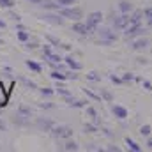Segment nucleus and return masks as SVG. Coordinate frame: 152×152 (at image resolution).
I'll list each match as a JSON object with an SVG mask.
<instances>
[{"label":"nucleus","instance_id":"f257e3e1","mask_svg":"<svg viewBox=\"0 0 152 152\" xmlns=\"http://www.w3.org/2000/svg\"><path fill=\"white\" fill-rule=\"evenodd\" d=\"M58 12H60L64 18H67V20H73V21H80V20H81V16H83L81 9L73 7V5H69V7H60V9H58Z\"/></svg>","mask_w":152,"mask_h":152},{"label":"nucleus","instance_id":"f03ea898","mask_svg":"<svg viewBox=\"0 0 152 152\" xmlns=\"http://www.w3.org/2000/svg\"><path fill=\"white\" fill-rule=\"evenodd\" d=\"M50 133L53 138H71L73 136V129L69 126H53Z\"/></svg>","mask_w":152,"mask_h":152},{"label":"nucleus","instance_id":"7ed1b4c3","mask_svg":"<svg viewBox=\"0 0 152 152\" xmlns=\"http://www.w3.org/2000/svg\"><path fill=\"white\" fill-rule=\"evenodd\" d=\"M41 20L46 21V23H51V25H62V23H64V16H62L58 11H57V14H51V12H50V14H42Z\"/></svg>","mask_w":152,"mask_h":152},{"label":"nucleus","instance_id":"20e7f679","mask_svg":"<svg viewBox=\"0 0 152 152\" xmlns=\"http://www.w3.org/2000/svg\"><path fill=\"white\" fill-rule=\"evenodd\" d=\"M101 21H103V14L96 11V12H90V14L87 16V21H85V23L94 30V28H97V25H101Z\"/></svg>","mask_w":152,"mask_h":152},{"label":"nucleus","instance_id":"39448f33","mask_svg":"<svg viewBox=\"0 0 152 152\" xmlns=\"http://www.w3.org/2000/svg\"><path fill=\"white\" fill-rule=\"evenodd\" d=\"M142 32H145V28H143L140 23H136V25H129V27H126L124 36H126L127 39H133V37H136V36H140Z\"/></svg>","mask_w":152,"mask_h":152},{"label":"nucleus","instance_id":"423d86ee","mask_svg":"<svg viewBox=\"0 0 152 152\" xmlns=\"http://www.w3.org/2000/svg\"><path fill=\"white\" fill-rule=\"evenodd\" d=\"M73 32L76 34H80V36H87V34H90L92 32V28L87 25V23H81V21H76L75 25H73Z\"/></svg>","mask_w":152,"mask_h":152},{"label":"nucleus","instance_id":"0eeeda50","mask_svg":"<svg viewBox=\"0 0 152 152\" xmlns=\"http://www.w3.org/2000/svg\"><path fill=\"white\" fill-rule=\"evenodd\" d=\"M99 36H101V44H110V42H113L115 39V34L110 30V28H103L101 32H99Z\"/></svg>","mask_w":152,"mask_h":152},{"label":"nucleus","instance_id":"6e6552de","mask_svg":"<svg viewBox=\"0 0 152 152\" xmlns=\"http://www.w3.org/2000/svg\"><path fill=\"white\" fill-rule=\"evenodd\" d=\"M129 25V16H127V12H124L122 16H117L113 20V27L117 28H126Z\"/></svg>","mask_w":152,"mask_h":152},{"label":"nucleus","instance_id":"1a4fd4ad","mask_svg":"<svg viewBox=\"0 0 152 152\" xmlns=\"http://www.w3.org/2000/svg\"><path fill=\"white\" fill-rule=\"evenodd\" d=\"M36 126H37L41 131H51V127H53L55 124H53V120H50V118H37V120H36Z\"/></svg>","mask_w":152,"mask_h":152},{"label":"nucleus","instance_id":"9d476101","mask_svg":"<svg viewBox=\"0 0 152 152\" xmlns=\"http://www.w3.org/2000/svg\"><path fill=\"white\" fill-rule=\"evenodd\" d=\"M66 103H67L69 106H73V108H87V103H88V101H80V99H75V97L67 96V97H66Z\"/></svg>","mask_w":152,"mask_h":152},{"label":"nucleus","instance_id":"9b49d317","mask_svg":"<svg viewBox=\"0 0 152 152\" xmlns=\"http://www.w3.org/2000/svg\"><path fill=\"white\" fill-rule=\"evenodd\" d=\"M11 120H12V124H16V126H21V127L28 126V118H27V117H23V115H20L18 112L11 117Z\"/></svg>","mask_w":152,"mask_h":152},{"label":"nucleus","instance_id":"f8f14e48","mask_svg":"<svg viewBox=\"0 0 152 152\" xmlns=\"http://www.w3.org/2000/svg\"><path fill=\"white\" fill-rule=\"evenodd\" d=\"M112 112H113V115L118 117V118H126V117H127V110H126L124 106H118V104H115L113 108H112Z\"/></svg>","mask_w":152,"mask_h":152},{"label":"nucleus","instance_id":"ddd939ff","mask_svg":"<svg viewBox=\"0 0 152 152\" xmlns=\"http://www.w3.org/2000/svg\"><path fill=\"white\" fill-rule=\"evenodd\" d=\"M66 64H67L73 71H80V69H81V64H80L76 58H73V57H66Z\"/></svg>","mask_w":152,"mask_h":152},{"label":"nucleus","instance_id":"4468645a","mask_svg":"<svg viewBox=\"0 0 152 152\" xmlns=\"http://www.w3.org/2000/svg\"><path fill=\"white\" fill-rule=\"evenodd\" d=\"M142 16H143V11H136L133 16H129V25H136V23H140L142 21ZM127 25V27H129Z\"/></svg>","mask_w":152,"mask_h":152},{"label":"nucleus","instance_id":"2eb2a0df","mask_svg":"<svg viewBox=\"0 0 152 152\" xmlns=\"http://www.w3.org/2000/svg\"><path fill=\"white\" fill-rule=\"evenodd\" d=\"M118 9L122 12H129V11H133V4L129 0H122V2H118Z\"/></svg>","mask_w":152,"mask_h":152},{"label":"nucleus","instance_id":"dca6fc26","mask_svg":"<svg viewBox=\"0 0 152 152\" xmlns=\"http://www.w3.org/2000/svg\"><path fill=\"white\" fill-rule=\"evenodd\" d=\"M147 46V39H136V41H133V50H143Z\"/></svg>","mask_w":152,"mask_h":152},{"label":"nucleus","instance_id":"f3484780","mask_svg":"<svg viewBox=\"0 0 152 152\" xmlns=\"http://www.w3.org/2000/svg\"><path fill=\"white\" fill-rule=\"evenodd\" d=\"M51 78L53 80H57V81H64V80H67V76H66V73H62V71H51Z\"/></svg>","mask_w":152,"mask_h":152},{"label":"nucleus","instance_id":"a211bd4d","mask_svg":"<svg viewBox=\"0 0 152 152\" xmlns=\"http://www.w3.org/2000/svg\"><path fill=\"white\" fill-rule=\"evenodd\" d=\"M126 145H127L131 151H134V152H140V151H142V147H140L136 142H133L131 138H126Z\"/></svg>","mask_w":152,"mask_h":152},{"label":"nucleus","instance_id":"6ab92c4d","mask_svg":"<svg viewBox=\"0 0 152 152\" xmlns=\"http://www.w3.org/2000/svg\"><path fill=\"white\" fill-rule=\"evenodd\" d=\"M25 66H27L28 69H32L34 73H41V66H39L37 62H34V60H27V62H25Z\"/></svg>","mask_w":152,"mask_h":152},{"label":"nucleus","instance_id":"aec40b11","mask_svg":"<svg viewBox=\"0 0 152 152\" xmlns=\"http://www.w3.org/2000/svg\"><path fill=\"white\" fill-rule=\"evenodd\" d=\"M16 36H18V39H20V41H21V42H27V41H28V39H30V34H28V32H25V30H23V28H20V30H18V34H16Z\"/></svg>","mask_w":152,"mask_h":152},{"label":"nucleus","instance_id":"412c9836","mask_svg":"<svg viewBox=\"0 0 152 152\" xmlns=\"http://www.w3.org/2000/svg\"><path fill=\"white\" fill-rule=\"evenodd\" d=\"M20 81H21V83H23L25 87H28V88H37V85H36V83H34L32 80H27L25 76H20Z\"/></svg>","mask_w":152,"mask_h":152},{"label":"nucleus","instance_id":"4be33fe9","mask_svg":"<svg viewBox=\"0 0 152 152\" xmlns=\"http://www.w3.org/2000/svg\"><path fill=\"white\" fill-rule=\"evenodd\" d=\"M18 113L23 115V117H27V118H30V117H32V110L27 108V106H20V108H18Z\"/></svg>","mask_w":152,"mask_h":152},{"label":"nucleus","instance_id":"5701e85b","mask_svg":"<svg viewBox=\"0 0 152 152\" xmlns=\"http://www.w3.org/2000/svg\"><path fill=\"white\" fill-rule=\"evenodd\" d=\"M14 5H16L14 0H0V7H2V9H11V7H14Z\"/></svg>","mask_w":152,"mask_h":152},{"label":"nucleus","instance_id":"b1692460","mask_svg":"<svg viewBox=\"0 0 152 152\" xmlns=\"http://www.w3.org/2000/svg\"><path fill=\"white\" fill-rule=\"evenodd\" d=\"M57 92H58V94H62L64 97H67V96H71V92H69V90H67V88H66L64 85H60V83L57 85Z\"/></svg>","mask_w":152,"mask_h":152},{"label":"nucleus","instance_id":"393cba45","mask_svg":"<svg viewBox=\"0 0 152 152\" xmlns=\"http://www.w3.org/2000/svg\"><path fill=\"white\" fill-rule=\"evenodd\" d=\"M64 151H78V143L76 142H67L64 145Z\"/></svg>","mask_w":152,"mask_h":152},{"label":"nucleus","instance_id":"a878e982","mask_svg":"<svg viewBox=\"0 0 152 152\" xmlns=\"http://www.w3.org/2000/svg\"><path fill=\"white\" fill-rule=\"evenodd\" d=\"M83 92H85V94H87V96H88L90 99H96V101H99V99H101V96L94 94V92H92V90H88V88H83Z\"/></svg>","mask_w":152,"mask_h":152},{"label":"nucleus","instance_id":"bb28decb","mask_svg":"<svg viewBox=\"0 0 152 152\" xmlns=\"http://www.w3.org/2000/svg\"><path fill=\"white\" fill-rule=\"evenodd\" d=\"M57 4H60L62 7H69V5H75L76 0H57Z\"/></svg>","mask_w":152,"mask_h":152},{"label":"nucleus","instance_id":"cd10ccee","mask_svg":"<svg viewBox=\"0 0 152 152\" xmlns=\"http://www.w3.org/2000/svg\"><path fill=\"white\" fill-rule=\"evenodd\" d=\"M143 16L149 20V23L152 25V7H147V9H143Z\"/></svg>","mask_w":152,"mask_h":152},{"label":"nucleus","instance_id":"c85d7f7f","mask_svg":"<svg viewBox=\"0 0 152 152\" xmlns=\"http://www.w3.org/2000/svg\"><path fill=\"white\" fill-rule=\"evenodd\" d=\"M87 113H88V117H92V118L97 122V112H96L92 106H87Z\"/></svg>","mask_w":152,"mask_h":152},{"label":"nucleus","instance_id":"c756f323","mask_svg":"<svg viewBox=\"0 0 152 152\" xmlns=\"http://www.w3.org/2000/svg\"><path fill=\"white\" fill-rule=\"evenodd\" d=\"M140 134L142 136H149L151 134V126H142L140 127Z\"/></svg>","mask_w":152,"mask_h":152},{"label":"nucleus","instance_id":"7c9ffc66","mask_svg":"<svg viewBox=\"0 0 152 152\" xmlns=\"http://www.w3.org/2000/svg\"><path fill=\"white\" fill-rule=\"evenodd\" d=\"M87 78H88V80H92V81H101V76L97 75V73H94V71H92V73H88Z\"/></svg>","mask_w":152,"mask_h":152},{"label":"nucleus","instance_id":"2f4dec72","mask_svg":"<svg viewBox=\"0 0 152 152\" xmlns=\"http://www.w3.org/2000/svg\"><path fill=\"white\" fill-rule=\"evenodd\" d=\"M83 129H85V133H96V126H92V124H85Z\"/></svg>","mask_w":152,"mask_h":152},{"label":"nucleus","instance_id":"473e14b6","mask_svg":"<svg viewBox=\"0 0 152 152\" xmlns=\"http://www.w3.org/2000/svg\"><path fill=\"white\" fill-rule=\"evenodd\" d=\"M53 92H55V90H53V88H48V87H46V88H41V94H42V96H51Z\"/></svg>","mask_w":152,"mask_h":152},{"label":"nucleus","instance_id":"72a5a7b5","mask_svg":"<svg viewBox=\"0 0 152 152\" xmlns=\"http://www.w3.org/2000/svg\"><path fill=\"white\" fill-rule=\"evenodd\" d=\"M46 39H48V41H50L51 44H55V46H60V41H58L57 37H53V36H48Z\"/></svg>","mask_w":152,"mask_h":152},{"label":"nucleus","instance_id":"f704fd0d","mask_svg":"<svg viewBox=\"0 0 152 152\" xmlns=\"http://www.w3.org/2000/svg\"><path fill=\"white\" fill-rule=\"evenodd\" d=\"M25 48H27V50H34V48H37V44H36V42L27 41V42H25Z\"/></svg>","mask_w":152,"mask_h":152},{"label":"nucleus","instance_id":"c9c22d12","mask_svg":"<svg viewBox=\"0 0 152 152\" xmlns=\"http://www.w3.org/2000/svg\"><path fill=\"white\" fill-rule=\"evenodd\" d=\"M110 80H112L113 83H122V81H124L122 78H117V76H115V75H110Z\"/></svg>","mask_w":152,"mask_h":152},{"label":"nucleus","instance_id":"e433bc0d","mask_svg":"<svg viewBox=\"0 0 152 152\" xmlns=\"http://www.w3.org/2000/svg\"><path fill=\"white\" fill-rule=\"evenodd\" d=\"M11 18H12V20H14L16 23H20V21H21V18H20V14H16V12H11Z\"/></svg>","mask_w":152,"mask_h":152},{"label":"nucleus","instance_id":"4c0bfd02","mask_svg":"<svg viewBox=\"0 0 152 152\" xmlns=\"http://www.w3.org/2000/svg\"><path fill=\"white\" fill-rule=\"evenodd\" d=\"M103 97H104L106 101H112V99H113V97H112V94H110V92H106V90H103Z\"/></svg>","mask_w":152,"mask_h":152},{"label":"nucleus","instance_id":"58836bf2","mask_svg":"<svg viewBox=\"0 0 152 152\" xmlns=\"http://www.w3.org/2000/svg\"><path fill=\"white\" fill-rule=\"evenodd\" d=\"M133 78H134V76H133V75H129V73H126V75L122 76V80H124V81H131Z\"/></svg>","mask_w":152,"mask_h":152},{"label":"nucleus","instance_id":"ea45409f","mask_svg":"<svg viewBox=\"0 0 152 152\" xmlns=\"http://www.w3.org/2000/svg\"><path fill=\"white\" fill-rule=\"evenodd\" d=\"M7 129V126H5V122L4 120H0V131H5Z\"/></svg>","mask_w":152,"mask_h":152},{"label":"nucleus","instance_id":"a19ab883","mask_svg":"<svg viewBox=\"0 0 152 152\" xmlns=\"http://www.w3.org/2000/svg\"><path fill=\"white\" fill-rule=\"evenodd\" d=\"M39 106H41V108H51V106H53V104H50V103H46V104H44V103H41V104H39Z\"/></svg>","mask_w":152,"mask_h":152},{"label":"nucleus","instance_id":"79ce46f5","mask_svg":"<svg viewBox=\"0 0 152 152\" xmlns=\"http://www.w3.org/2000/svg\"><path fill=\"white\" fill-rule=\"evenodd\" d=\"M0 28H5V21H2V20H0Z\"/></svg>","mask_w":152,"mask_h":152},{"label":"nucleus","instance_id":"37998d69","mask_svg":"<svg viewBox=\"0 0 152 152\" xmlns=\"http://www.w3.org/2000/svg\"><path fill=\"white\" fill-rule=\"evenodd\" d=\"M147 145H149V149H152V138L149 140V142H147Z\"/></svg>","mask_w":152,"mask_h":152},{"label":"nucleus","instance_id":"c03bdc74","mask_svg":"<svg viewBox=\"0 0 152 152\" xmlns=\"http://www.w3.org/2000/svg\"><path fill=\"white\" fill-rule=\"evenodd\" d=\"M0 113H2V106H0Z\"/></svg>","mask_w":152,"mask_h":152}]
</instances>
